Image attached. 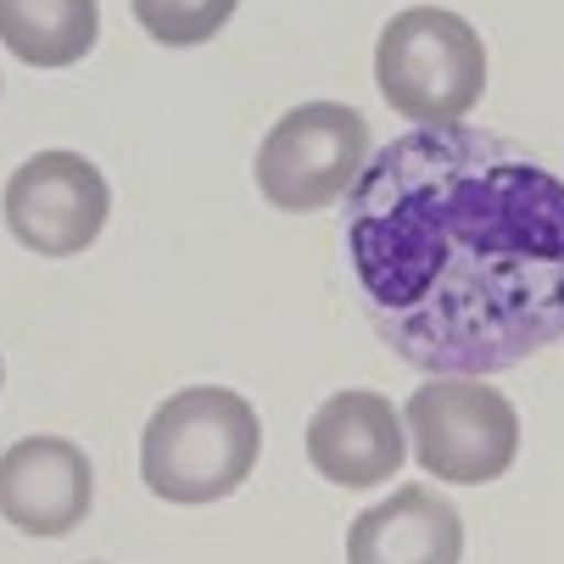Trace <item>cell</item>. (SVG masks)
<instances>
[{
	"mask_svg": "<svg viewBox=\"0 0 564 564\" xmlns=\"http://www.w3.org/2000/svg\"><path fill=\"white\" fill-rule=\"evenodd\" d=\"M96 475L67 436H23L0 453V514L29 536H67L90 514Z\"/></svg>",
	"mask_w": 564,
	"mask_h": 564,
	"instance_id": "52a82bcc",
	"label": "cell"
},
{
	"mask_svg": "<svg viewBox=\"0 0 564 564\" xmlns=\"http://www.w3.org/2000/svg\"><path fill=\"white\" fill-rule=\"evenodd\" d=\"M402 425L414 431V458L453 487L498 480L520 453L514 402L475 375H436L420 386L402 409Z\"/></svg>",
	"mask_w": 564,
	"mask_h": 564,
	"instance_id": "277c9868",
	"label": "cell"
},
{
	"mask_svg": "<svg viewBox=\"0 0 564 564\" xmlns=\"http://www.w3.org/2000/svg\"><path fill=\"white\" fill-rule=\"evenodd\" d=\"M96 34H101L96 0H0V40L29 67L85 62Z\"/></svg>",
	"mask_w": 564,
	"mask_h": 564,
	"instance_id": "30bf717a",
	"label": "cell"
},
{
	"mask_svg": "<svg viewBox=\"0 0 564 564\" xmlns=\"http://www.w3.org/2000/svg\"><path fill=\"white\" fill-rule=\"evenodd\" d=\"M112 191L101 169L78 151H40L7 185V224L29 252L73 258L107 229Z\"/></svg>",
	"mask_w": 564,
	"mask_h": 564,
	"instance_id": "8992f818",
	"label": "cell"
},
{
	"mask_svg": "<svg viewBox=\"0 0 564 564\" xmlns=\"http://www.w3.org/2000/svg\"><path fill=\"white\" fill-rule=\"evenodd\" d=\"M375 85L391 112L420 129L464 123V112L487 90V45L447 7H409L380 29Z\"/></svg>",
	"mask_w": 564,
	"mask_h": 564,
	"instance_id": "3957f363",
	"label": "cell"
},
{
	"mask_svg": "<svg viewBox=\"0 0 564 564\" xmlns=\"http://www.w3.org/2000/svg\"><path fill=\"white\" fill-rule=\"evenodd\" d=\"M263 425L229 386L174 391L140 436V475L163 503H218L252 475Z\"/></svg>",
	"mask_w": 564,
	"mask_h": 564,
	"instance_id": "7a4b0ae2",
	"label": "cell"
},
{
	"mask_svg": "<svg viewBox=\"0 0 564 564\" xmlns=\"http://www.w3.org/2000/svg\"><path fill=\"white\" fill-rule=\"evenodd\" d=\"M240 0H134V18L156 45H202L213 40L229 18H235Z\"/></svg>",
	"mask_w": 564,
	"mask_h": 564,
	"instance_id": "8fae6325",
	"label": "cell"
},
{
	"mask_svg": "<svg viewBox=\"0 0 564 564\" xmlns=\"http://www.w3.org/2000/svg\"><path fill=\"white\" fill-rule=\"evenodd\" d=\"M464 520L431 487H397L347 531V564H458Z\"/></svg>",
	"mask_w": 564,
	"mask_h": 564,
	"instance_id": "9c48e42d",
	"label": "cell"
},
{
	"mask_svg": "<svg viewBox=\"0 0 564 564\" xmlns=\"http://www.w3.org/2000/svg\"><path fill=\"white\" fill-rule=\"evenodd\" d=\"M402 414L380 391H336L307 420V458L336 487H380L391 469H402Z\"/></svg>",
	"mask_w": 564,
	"mask_h": 564,
	"instance_id": "ba28073f",
	"label": "cell"
},
{
	"mask_svg": "<svg viewBox=\"0 0 564 564\" xmlns=\"http://www.w3.org/2000/svg\"><path fill=\"white\" fill-rule=\"evenodd\" d=\"M369 123L341 101H307L285 112L258 151V191L280 213H318L352 196L369 169Z\"/></svg>",
	"mask_w": 564,
	"mask_h": 564,
	"instance_id": "5b68a950",
	"label": "cell"
},
{
	"mask_svg": "<svg viewBox=\"0 0 564 564\" xmlns=\"http://www.w3.org/2000/svg\"><path fill=\"white\" fill-rule=\"evenodd\" d=\"M380 341L431 375H498L564 341V180L475 123L386 140L347 196Z\"/></svg>",
	"mask_w": 564,
	"mask_h": 564,
	"instance_id": "6da1fadb",
	"label": "cell"
}]
</instances>
